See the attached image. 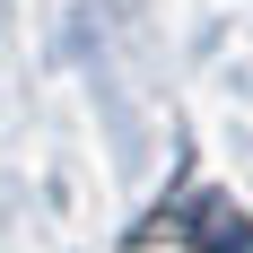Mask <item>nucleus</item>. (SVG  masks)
Masks as SVG:
<instances>
[{"label": "nucleus", "mask_w": 253, "mask_h": 253, "mask_svg": "<svg viewBox=\"0 0 253 253\" xmlns=\"http://www.w3.org/2000/svg\"><path fill=\"white\" fill-rule=\"evenodd\" d=\"M140 245H192V253H253V210H236L210 175H183V192L140 218Z\"/></svg>", "instance_id": "1"}]
</instances>
